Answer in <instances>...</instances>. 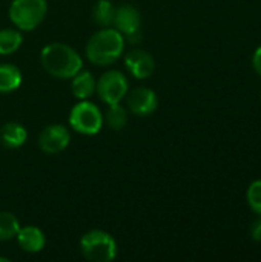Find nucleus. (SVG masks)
Wrapping results in <instances>:
<instances>
[{
    "label": "nucleus",
    "mask_w": 261,
    "mask_h": 262,
    "mask_svg": "<svg viewBox=\"0 0 261 262\" xmlns=\"http://www.w3.org/2000/svg\"><path fill=\"white\" fill-rule=\"evenodd\" d=\"M115 29L131 43H137L142 38V17L132 5H120L115 8L114 23Z\"/></svg>",
    "instance_id": "nucleus-7"
},
{
    "label": "nucleus",
    "mask_w": 261,
    "mask_h": 262,
    "mask_svg": "<svg viewBox=\"0 0 261 262\" xmlns=\"http://www.w3.org/2000/svg\"><path fill=\"white\" fill-rule=\"evenodd\" d=\"M69 124L82 135H95L102 130L103 115L94 103L82 100L71 109Z\"/></svg>",
    "instance_id": "nucleus-5"
},
{
    "label": "nucleus",
    "mask_w": 261,
    "mask_h": 262,
    "mask_svg": "<svg viewBox=\"0 0 261 262\" xmlns=\"http://www.w3.org/2000/svg\"><path fill=\"white\" fill-rule=\"evenodd\" d=\"M251 238L255 243H261V218L252 223V226H251Z\"/></svg>",
    "instance_id": "nucleus-20"
},
{
    "label": "nucleus",
    "mask_w": 261,
    "mask_h": 262,
    "mask_svg": "<svg viewBox=\"0 0 261 262\" xmlns=\"http://www.w3.org/2000/svg\"><path fill=\"white\" fill-rule=\"evenodd\" d=\"M82 255L92 262H109L117 256L115 239L103 230H91L80 239Z\"/></svg>",
    "instance_id": "nucleus-3"
},
{
    "label": "nucleus",
    "mask_w": 261,
    "mask_h": 262,
    "mask_svg": "<svg viewBox=\"0 0 261 262\" xmlns=\"http://www.w3.org/2000/svg\"><path fill=\"white\" fill-rule=\"evenodd\" d=\"M46 12V0H12L9 6V18L22 31L35 29L43 21Z\"/></svg>",
    "instance_id": "nucleus-4"
},
{
    "label": "nucleus",
    "mask_w": 261,
    "mask_h": 262,
    "mask_svg": "<svg viewBox=\"0 0 261 262\" xmlns=\"http://www.w3.org/2000/svg\"><path fill=\"white\" fill-rule=\"evenodd\" d=\"M95 91L103 103L108 106L115 104L120 103L128 94V80L120 71H108L98 78Z\"/></svg>",
    "instance_id": "nucleus-6"
},
{
    "label": "nucleus",
    "mask_w": 261,
    "mask_h": 262,
    "mask_svg": "<svg viewBox=\"0 0 261 262\" xmlns=\"http://www.w3.org/2000/svg\"><path fill=\"white\" fill-rule=\"evenodd\" d=\"M246 200L254 213L261 216V180L254 181L246 192Z\"/></svg>",
    "instance_id": "nucleus-19"
},
{
    "label": "nucleus",
    "mask_w": 261,
    "mask_h": 262,
    "mask_svg": "<svg viewBox=\"0 0 261 262\" xmlns=\"http://www.w3.org/2000/svg\"><path fill=\"white\" fill-rule=\"evenodd\" d=\"M71 141V134L63 124H49L38 135V147L48 155L63 152Z\"/></svg>",
    "instance_id": "nucleus-8"
},
{
    "label": "nucleus",
    "mask_w": 261,
    "mask_h": 262,
    "mask_svg": "<svg viewBox=\"0 0 261 262\" xmlns=\"http://www.w3.org/2000/svg\"><path fill=\"white\" fill-rule=\"evenodd\" d=\"M125 49V37L112 28L97 31L86 45V57L91 63L108 66L117 61Z\"/></svg>",
    "instance_id": "nucleus-2"
},
{
    "label": "nucleus",
    "mask_w": 261,
    "mask_h": 262,
    "mask_svg": "<svg viewBox=\"0 0 261 262\" xmlns=\"http://www.w3.org/2000/svg\"><path fill=\"white\" fill-rule=\"evenodd\" d=\"M105 121L112 130H122L128 123V112L120 103L109 104L108 112L105 115Z\"/></svg>",
    "instance_id": "nucleus-17"
},
{
    "label": "nucleus",
    "mask_w": 261,
    "mask_h": 262,
    "mask_svg": "<svg viewBox=\"0 0 261 262\" xmlns=\"http://www.w3.org/2000/svg\"><path fill=\"white\" fill-rule=\"evenodd\" d=\"M40 61L43 69L55 78H72L83 68L80 54L65 43H49L42 49Z\"/></svg>",
    "instance_id": "nucleus-1"
},
{
    "label": "nucleus",
    "mask_w": 261,
    "mask_h": 262,
    "mask_svg": "<svg viewBox=\"0 0 261 262\" xmlns=\"http://www.w3.org/2000/svg\"><path fill=\"white\" fill-rule=\"evenodd\" d=\"M23 41V37L20 31L5 28L0 29V55H9L15 52Z\"/></svg>",
    "instance_id": "nucleus-15"
},
{
    "label": "nucleus",
    "mask_w": 261,
    "mask_h": 262,
    "mask_svg": "<svg viewBox=\"0 0 261 262\" xmlns=\"http://www.w3.org/2000/svg\"><path fill=\"white\" fill-rule=\"evenodd\" d=\"M22 84V72L17 66L5 63L0 64V92L9 94Z\"/></svg>",
    "instance_id": "nucleus-14"
},
{
    "label": "nucleus",
    "mask_w": 261,
    "mask_h": 262,
    "mask_svg": "<svg viewBox=\"0 0 261 262\" xmlns=\"http://www.w3.org/2000/svg\"><path fill=\"white\" fill-rule=\"evenodd\" d=\"M20 229L18 220L9 212H0V241H9L15 238Z\"/></svg>",
    "instance_id": "nucleus-18"
},
{
    "label": "nucleus",
    "mask_w": 261,
    "mask_h": 262,
    "mask_svg": "<svg viewBox=\"0 0 261 262\" xmlns=\"http://www.w3.org/2000/svg\"><path fill=\"white\" fill-rule=\"evenodd\" d=\"M260 98H261V94H260Z\"/></svg>",
    "instance_id": "nucleus-22"
},
{
    "label": "nucleus",
    "mask_w": 261,
    "mask_h": 262,
    "mask_svg": "<svg viewBox=\"0 0 261 262\" xmlns=\"http://www.w3.org/2000/svg\"><path fill=\"white\" fill-rule=\"evenodd\" d=\"M125 66L132 77L143 80L152 75L155 69V60L149 52L143 49H134L126 55Z\"/></svg>",
    "instance_id": "nucleus-10"
},
{
    "label": "nucleus",
    "mask_w": 261,
    "mask_h": 262,
    "mask_svg": "<svg viewBox=\"0 0 261 262\" xmlns=\"http://www.w3.org/2000/svg\"><path fill=\"white\" fill-rule=\"evenodd\" d=\"M95 86L97 81L94 78V75L88 71H80L72 77V94L74 97H77L78 100H86L89 98L94 92H95Z\"/></svg>",
    "instance_id": "nucleus-13"
},
{
    "label": "nucleus",
    "mask_w": 261,
    "mask_h": 262,
    "mask_svg": "<svg viewBox=\"0 0 261 262\" xmlns=\"http://www.w3.org/2000/svg\"><path fill=\"white\" fill-rule=\"evenodd\" d=\"M126 103L134 115L148 117L152 112H155L158 106V97L149 88H135L128 94Z\"/></svg>",
    "instance_id": "nucleus-9"
},
{
    "label": "nucleus",
    "mask_w": 261,
    "mask_h": 262,
    "mask_svg": "<svg viewBox=\"0 0 261 262\" xmlns=\"http://www.w3.org/2000/svg\"><path fill=\"white\" fill-rule=\"evenodd\" d=\"M26 138H28L26 129L23 127V124L15 123V121H9V123L3 124V127L0 130V140L9 149H17V147L23 146Z\"/></svg>",
    "instance_id": "nucleus-12"
},
{
    "label": "nucleus",
    "mask_w": 261,
    "mask_h": 262,
    "mask_svg": "<svg viewBox=\"0 0 261 262\" xmlns=\"http://www.w3.org/2000/svg\"><path fill=\"white\" fill-rule=\"evenodd\" d=\"M15 238H17L18 247L26 253H38L43 250V247L46 244L43 232L35 226L20 227Z\"/></svg>",
    "instance_id": "nucleus-11"
},
{
    "label": "nucleus",
    "mask_w": 261,
    "mask_h": 262,
    "mask_svg": "<svg viewBox=\"0 0 261 262\" xmlns=\"http://www.w3.org/2000/svg\"><path fill=\"white\" fill-rule=\"evenodd\" d=\"M92 17L98 26H103V28L111 26L114 23V17H115V8H114L112 2L111 0H98L94 6Z\"/></svg>",
    "instance_id": "nucleus-16"
},
{
    "label": "nucleus",
    "mask_w": 261,
    "mask_h": 262,
    "mask_svg": "<svg viewBox=\"0 0 261 262\" xmlns=\"http://www.w3.org/2000/svg\"><path fill=\"white\" fill-rule=\"evenodd\" d=\"M252 66H254V71L261 77V46H258L254 52V57H252Z\"/></svg>",
    "instance_id": "nucleus-21"
}]
</instances>
